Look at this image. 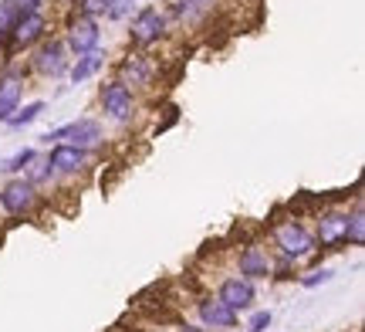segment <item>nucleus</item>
I'll return each instance as SVG.
<instances>
[{"mask_svg":"<svg viewBox=\"0 0 365 332\" xmlns=\"http://www.w3.org/2000/svg\"><path fill=\"white\" fill-rule=\"evenodd\" d=\"M34 200H38L34 183H31V180H24V176L7 180V183H4V190H0V207H4L7 213H14V217H21V213L31 211V207H34Z\"/></svg>","mask_w":365,"mask_h":332,"instance_id":"obj_6","label":"nucleus"},{"mask_svg":"<svg viewBox=\"0 0 365 332\" xmlns=\"http://www.w3.org/2000/svg\"><path fill=\"white\" fill-rule=\"evenodd\" d=\"M34 160H38L34 149H21V153H14L11 160H0V173H21V170H27Z\"/></svg>","mask_w":365,"mask_h":332,"instance_id":"obj_17","label":"nucleus"},{"mask_svg":"<svg viewBox=\"0 0 365 332\" xmlns=\"http://www.w3.org/2000/svg\"><path fill=\"white\" fill-rule=\"evenodd\" d=\"M98 102H102V112L108 119L115 122H125L132 116V89L129 85H122V81H105L102 92H98Z\"/></svg>","mask_w":365,"mask_h":332,"instance_id":"obj_5","label":"nucleus"},{"mask_svg":"<svg viewBox=\"0 0 365 332\" xmlns=\"http://www.w3.org/2000/svg\"><path fill=\"white\" fill-rule=\"evenodd\" d=\"M14 4H21V0H14Z\"/></svg>","mask_w":365,"mask_h":332,"instance_id":"obj_27","label":"nucleus"},{"mask_svg":"<svg viewBox=\"0 0 365 332\" xmlns=\"http://www.w3.org/2000/svg\"><path fill=\"white\" fill-rule=\"evenodd\" d=\"M108 4H112V0H78V14L95 21V17H102V14L108 11Z\"/></svg>","mask_w":365,"mask_h":332,"instance_id":"obj_22","label":"nucleus"},{"mask_svg":"<svg viewBox=\"0 0 365 332\" xmlns=\"http://www.w3.org/2000/svg\"><path fill=\"white\" fill-rule=\"evenodd\" d=\"M105 65V54L102 51H88V54H78V61L71 65V81L75 85H81L85 79H91L98 68Z\"/></svg>","mask_w":365,"mask_h":332,"instance_id":"obj_15","label":"nucleus"},{"mask_svg":"<svg viewBox=\"0 0 365 332\" xmlns=\"http://www.w3.org/2000/svg\"><path fill=\"white\" fill-rule=\"evenodd\" d=\"M54 176V170H51V163L48 160H34L31 166H27V180L38 186V183H44V180H51Z\"/></svg>","mask_w":365,"mask_h":332,"instance_id":"obj_21","label":"nucleus"},{"mask_svg":"<svg viewBox=\"0 0 365 332\" xmlns=\"http://www.w3.org/2000/svg\"><path fill=\"white\" fill-rule=\"evenodd\" d=\"M274 244H277V251L284 254V261H301V258H308L314 251V234L301 221L291 217V221H277L274 224Z\"/></svg>","mask_w":365,"mask_h":332,"instance_id":"obj_1","label":"nucleus"},{"mask_svg":"<svg viewBox=\"0 0 365 332\" xmlns=\"http://www.w3.org/2000/svg\"><path fill=\"white\" fill-rule=\"evenodd\" d=\"M271 312H267V308H264V312H254V316H250V322H247V332H264L267 329V326H271Z\"/></svg>","mask_w":365,"mask_h":332,"instance_id":"obj_24","label":"nucleus"},{"mask_svg":"<svg viewBox=\"0 0 365 332\" xmlns=\"http://www.w3.org/2000/svg\"><path fill=\"white\" fill-rule=\"evenodd\" d=\"M48 163L54 173H78L88 163V149H78L71 143H54V149L48 153Z\"/></svg>","mask_w":365,"mask_h":332,"instance_id":"obj_12","label":"nucleus"},{"mask_svg":"<svg viewBox=\"0 0 365 332\" xmlns=\"http://www.w3.org/2000/svg\"><path fill=\"white\" fill-rule=\"evenodd\" d=\"M345 231H349V213H322L318 221V234H314V248H325L331 251L335 244H345Z\"/></svg>","mask_w":365,"mask_h":332,"instance_id":"obj_8","label":"nucleus"},{"mask_svg":"<svg viewBox=\"0 0 365 332\" xmlns=\"http://www.w3.org/2000/svg\"><path fill=\"white\" fill-rule=\"evenodd\" d=\"M44 27H48V17L41 11H31V14H17V24H14L11 38L21 44V48H27V44H38L41 38H44Z\"/></svg>","mask_w":365,"mask_h":332,"instance_id":"obj_13","label":"nucleus"},{"mask_svg":"<svg viewBox=\"0 0 365 332\" xmlns=\"http://www.w3.org/2000/svg\"><path fill=\"white\" fill-rule=\"evenodd\" d=\"M17 14H21V11H17V4H14V0H0V41L14 31V24H17Z\"/></svg>","mask_w":365,"mask_h":332,"instance_id":"obj_20","label":"nucleus"},{"mask_svg":"<svg viewBox=\"0 0 365 332\" xmlns=\"http://www.w3.org/2000/svg\"><path fill=\"white\" fill-rule=\"evenodd\" d=\"M31 68L38 75H44V79H61L68 71V48L61 41H44L34 51V58H31Z\"/></svg>","mask_w":365,"mask_h":332,"instance_id":"obj_4","label":"nucleus"},{"mask_svg":"<svg viewBox=\"0 0 365 332\" xmlns=\"http://www.w3.org/2000/svg\"><path fill=\"white\" fill-rule=\"evenodd\" d=\"M345 241H349V244H355V248H362V244H365V213L362 211L349 213V231H345Z\"/></svg>","mask_w":365,"mask_h":332,"instance_id":"obj_18","label":"nucleus"},{"mask_svg":"<svg viewBox=\"0 0 365 332\" xmlns=\"http://www.w3.org/2000/svg\"><path fill=\"white\" fill-rule=\"evenodd\" d=\"M21 95H24V85H21V79H14V75H7V79L0 81V122H7L21 109Z\"/></svg>","mask_w":365,"mask_h":332,"instance_id":"obj_14","label":"nucleus"},{"mask_svg":"<svg viewBox=\"0 0 365 332\" xmlns=\"http://www.w3.org/2000/svg\"><path fill=\"white\" fill-rule=\"evenodd\" d=\"M98 41H102V34H98V24L91 21V17H75L71 24H68V34H65V48L75 54H88V51H98Z\"/></svg>","mask_w":365,"mask_h":332,"instance_id":"obj_7","label":"nucleus"},{"mask_svg":"<svg viewBox=\"0 0 365 332\" xmlns=\"http://www.w3.org/2000/svg\"><path fill=\"white\" fill-rule=\"evenodd\" d=\"M237 265H240V278H247V281L271 278V275H274L271 254L264 251V248H257V244L244 248V251H240V258H237Z\"/></svg>","mask_w":365,"mask_h":332,"instance_id":"obj_9","label":"nucleus"},{"mask_svg":"<svg viewBox=\"0 0 365 332\" xmlns=\"http://www.w3.org/2000/svg\"><path fill=\"white\" fill-rule=\"evenodd\" d=\"M196 316L203 322V329H234L237 326V312L223 306L220 298H203V302H196Z\"/></svg>","mask_w":365,"mask_h":332,"instance_id":"obj_10","label":"nucleus"},{"mask_svg":"<svg viewBox=\"0 0 365 332\" xmlns=\"http://www.w3.org/2000/svg\"><path fill=\"white\" fill-rule=\"evenodd\" d=\"M122 85H149V65H145L143 58H129V61H122Z\"/></svg>","mask_w":365,"mask_h":332,"instance_id":"obj_16","label":"nucleus"},{"mask_svg":"<svg viewBox=\"0 0 365 332\" xmlns=\"http://www.w3.org/2000/svg\"><path fill=\"white\" fill-rule=\"evenodd\" d=\"M163 31H166V14L159 11V7H143V11L132 17L129 38H132V44L145 48V44L163 38Z\"/></svg>","mask_w":365,"mask_h":332,"instance_id":"obj_3","label":"nucleus"},{"mask_svg":"<svg viewBox=\"0 0 365 332\" xmlns=\"http://www.w3.org/2000/svg\"><path fill=\"white\" fill-rule=\"evenodd\" d=\"M44 143H71V146H78V149H95L98 143H102V126L95 119H75V122H68V126H61V129H54V133L48 136H41Z\"/></svg>","mask_w":365,"mask_h":332,"instance_id":"obj_2","label":"nucleus"},{"mask_svg":"<svg viewBox=\"0 0 365 332\" xmlns=\"http://www.w3.org/2000/svg\"><path fill=\"white\" fill-rule=\"evenodd\" d=\"M182 332H207V329H203V326H186Z\"/></svg>","mask_w":365,"mask_h":332,"instance_id":"obj_26","label":"nucleus"},{"mask_svg":"<svg viewBox=\"0 0 365 332\" xmlns=\"http://www.w3.org/2000/svg\"><path fill=\"white\" fill-rule=\"evenodd\" d=\"M129 4H132V0H112L105 14H108L112 21H118V17H125V14H129Z\"/></svg>","mask_w":365,"mask_h":332,"instance_id":"obj_25","label":"nucleus"},{"mask_svg":"<svg viewBox=\"0 0 365 332\" xmlns=\"http://www.w3.org/2000/svg\"><path fill=\"white\" fill-rule=\"evenodd\" d=\"M44 112V102H31V106H24V109H17L11 119H7V126L11 129H21V126H27V122H34Z\"/></svg>","mask_w":365,"mask_h":332,"instance_id":"obj_19","label":"nucleus"},{"mask_svg":"<svg viewBox=\"0 0 365 332\" xmlns=\"http://www.w3.org/2000/svg\"><path fill=\"white\" fill-rule=\"evenodd\" d=\"M217 298H220L227 308H234V312H244V308L254 306V281L247 278H227L220 285V292H217Z\"/></svg>","mask_w":365,"mask_h":332,"instance_id":"obj_11","label":"nucleus"},{"mask_svg":"<svg viewBox=\"0 0 365 332\" xmlns=\"http://www.w3.org/2000/svg\"><path fill=\"white\" fill-rule=\"evenodd\" d=\"M331 275H335V271L318 268V271H312V275H304V278H301V285H304V288H314V285H325V281H331Z\"/></svg>","mask_w":365,"mask_h":332,"instance_id":"obj_23","label":"nucleus"}]
</instances>
